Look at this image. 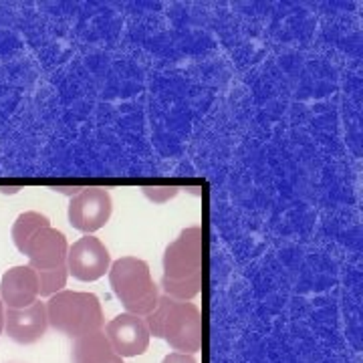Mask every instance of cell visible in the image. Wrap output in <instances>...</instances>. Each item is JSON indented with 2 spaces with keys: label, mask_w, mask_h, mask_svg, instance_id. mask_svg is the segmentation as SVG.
Returning <instances> with one entry per match:
<instances>
[{
  "label": "cell",
  "mask_w": 363,
  "mask_h": 363,
  "mask_svg": "<svg viewBox=\"0 0 363 363\" xmlns=\"http://www.w3.org/2000/svg\"><path fill=\"white\" fill-rule=\"evenodd\" d=\"M204 283V230L202 226L184 228L164 252V295L176 301H192Z\"/></svg>",
  "instance_id": "obj_1"
},
{
  "label": "cell",
  "mask_w": 363,
  "mask_h": 363,
  "mask_svg": "<svg viewBox=\"0 0 363 363\" xmlns=\"http://www.w3.org/2000/svg\"><path fill=\"white\" fill-rule=\"evenodd\" d=\"M143 321L150 335L164 339L176 353L194 355L202 350V313L192 301L160 295L156 309Z\"/></svg>",
  "instance_id": "obj_2"
},
{
  "label": "cell",
  "mask_w": 363,
  "mask_h": 363,
  "mask_svg": "<svg viewBox=\"0 0 363 363\" xmlns=\"http://www.w3.org/2000/svg\"><path fill=\"white\" fill-rule=\"evenodd\" d=\"M45 307L49 327L67 337L79 339L104 329V307L93 293L61 291L49 297Z\"/></svg>",
  "instance_id": "obj_3"
},
{
  "label": "cell",
  "mask_w": 363,
  "mask_h": 363,
  "mask_svg": "<svg viewBox=\"0 0 363 363\" xmlns=\"http://www.w3.org/2000/svg\"><path fill=\"white\" fill-rule=\"evenodd\" d=\"M109 285L125 313L147 317L156 309L160 289L152 279L150 264L138 257H121L109 267Z\"/></svg>",
  "instance_id": "obj_4"
},
{
  "label": "cell",
  "mask_w": 363,
  "mask_h": 363,
  "mask_svg": "<svg viewBox=\"0 0 363 363\" xmlns=\"http://www.w3.org/2000/svg\"><path fill=\"white\" fill-rule=\"evenodd\" d=\"M111 210V194L105 188H83L69 202V222L79 233L93 234L109 222Z\"/></svg>",
  "instance_id": "obj_5"
},
{
  "label": "cell",
  "mask_w": 363,
  "mask_h": 363,
  "mask_svg": "<svg viewBox=\"0 0 363 363\" xmlns=\"http://www.w3.org/2000/svg\"><path fill=\"white\" fill-rule=\"evenodd\" d=\"M65 264L69 274H73L77 281L93 283L109 271L111 255L97 236L85 234L77 242H73V247H69Z\"/></svg>",
  "instance_id": "obj_6"
},
{
  "label": "cell",
  "mask_w": 363,
  "mask_h": 363,
  "mask_svg": "<svg viewBox=\"0 0 363 363\" xmlns=\"http://www.w3.org/2000/svg\"><path fill=\"white\" fill-rule=\"evenodd\" d=\"M105 337L121 359L138 357L150 347V331L143 317L121 313L105 325Z\"/></svg>",
  "instance_id": "obj_7"
},
{
  "label": "cell",
  "mask_w": 363,
  "mask_h": 363,
  "mask_svg": "<svg viewBox=\"0 0 363 363\" xmlns=\"http://www.w3.org/2000/svg\"><path fill=\"white\" fill-rule=\"evenodd\" d=\"M67 250H69V245H67L65 234L52 226H45L28 238L23 255H26L30 269L51 271L65 264Z\"/></svg>",
  "instance_id": "obj_8"
},
{
  "label": "cell",
  "mask_w": 363,
  "mask_h": 363,
  "mask_svg": "<svg viewBox=\"0 0 363 363\" xmlns=\"http://www.w3.org/2000/svg\"><path fill=\"white\" fill-rule=\"evenodd\" d=\"M49 329L47 307L43 301H35L26 309H6L4 311V331L18 345H30L45 337Z\"/></svg>",
  "instance_id": "obj_9"
},
{
  "label": "cell",
  "mask_w": 363,
  "mask_h": 363,
  "mask_svg": "<svg viewBox=\"0 0 363 363\" xmlns=\"http://www.w3.org/2000/svg\"><path fill=\"white\" fill-rule=\"evenodd\" d=\"M0 301L6 309H26L39 301L37 271L28 264L9 269L0 279Z\"/></svg>",
  "instance_id": "obj_10"
},
{
  "label": "cell",
  "mask_w": 363,
  "mask_h": 363,
  "mask_svg": "<svg viewBox=\"0 0 363 363\" xmlns=\"http://www.w3.org/2000/svg\"><path fill=\"white\" fill-rule=\"evenodd\" d=\"M73 362L75 363H123L104 331H95L73 341Z\"/></svg>",
  "instance_id": "obj_11"
},
{
  "label": "cell",
  "mask_w": 363,
  "mask_h": 363,
  "mask_svg": "<svg viewBox=\"0 0 363 363\" xmlns=\"http://www.w3.org/2000/svg\"><path fill=\"white\" fill-rule=\"evenodd\" d=\"M45 226H51V222H49V218L45 214H40V212H33L30 210V212L18 214V218L13 224V230H11L14 247L18 248V252H23L25 245L28 242V238L37 233V230L45 228Z\"/></svg>",
  "instance_id": "obj_12"
},
{
  "label": "cell",
  "mask_w": 363,
  "mask_h": 363,
  "mask_svg": "<svg viewBox=\"0 0 363 363\" xmlns=\"http://www.w3.org/2000/svg\"><path fill=\"white\" fill-rule=\"evenodd\" d=\"M67 264L59 267V269H51V271H37V279H39V297L49 298L61 291H65L67 285Z\"/></svg>",
  "instance_id": "obj_13"
},
{
  "label": "cell",
  "mask_w": 363,
  "mask_h": 363,
  "mask_svg": "<svg viewBox=\"0 0 363 363\" xmlns=\"http://www.w3.org/2000/svg\"><path fill=\"white\" fill-rule=\"evenodd\" d=\"M142 192L145 198H150L156 204H164L172 198L180 194V188H142Z\"/></svg>",
  "instance_id": "obj_14"
},
{
  "label": "cell",
  "mask_w": 363,
  "mask_h": 363,
  "mask_svg": "<svg viewBox=\"0 0 363 363\" xmlns=\"http://www.w3.org/2000/svg\"><path fill=\"white\" fill-rule=\"evenodd\" d=\"M162 363H198L194 359V355H186V353H168L164 359H162Z\"/></svg>",
  "instance_id": "obj_15"
},
{
  "label": "cell",
  "mask_w": 363,
  "mask_h": 363,
  "mask_svg": "<svg viewBox=\"0 0 363 363\" xmlns=\"http://www.w3.org/2000/svg\"><path fill=\"white\" fill-rule=\"evenodd\" d=\"M81 190H83V188H55V192H59V194H69L73 196V198H75Z\"/></svg>",
  "instance_id": "obj_16"
},
{
  "label": "cell",
  "mask_w": 363,
  "mask_h": 363,
  "mask_svg": "<svg viewBox=\"0 0 363 363\" xmlns=\"http://www.w3.org/2000/svg\"><path fill=\"white\" fill-rule=\"evenodd\" d=\"M2 331H4V305L0 301V335H2Z\"/></svg>",
  "instance_id": "obj_17"
}]
</instances>
